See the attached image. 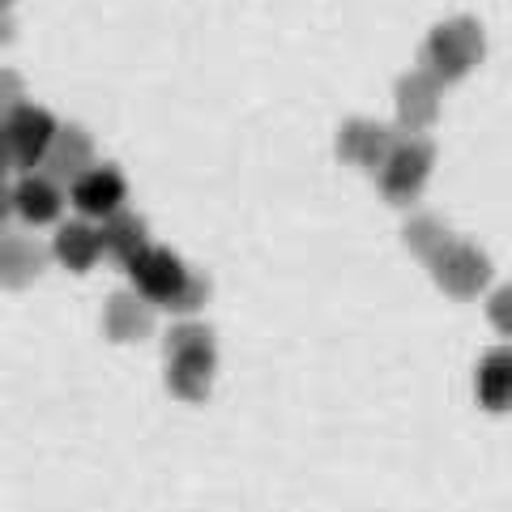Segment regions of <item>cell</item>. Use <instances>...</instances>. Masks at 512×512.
Segmentation results:
<instances>
[{
	"mask_svg": "<svg viewBox=\"0 0 512 512\" xmlns=\"http://www.w3.org/2000/svg\"><path fill=\"white\" fill-rule=\"evenodd\" d=\"M167 389L180 402H205L214 389V367H218V342L210 325L180 320L167 333Z\"/></svg>",
	"mask_w": 512,
	"mask_h": 512,
	"instance_id": "cell-1",
	"label": "cell"
},
{
	"mask_svg": "<svg viewBox=\"0 0 512 512\" xmlns=\"http://www.w3.org/2000/svg\"><path fill=\"white\" fill-rule=\"evenodd\" d=\"M483 56H487V35L470 13H457V18L431 26V35L423 43V69L436 73L444 86L470 77L483 64Z\"/></svg>",
	"mask_w": 512,
	"mask_h": 512,
	"instance_id": "cell-2",
	"label": "cell"
},
{
	"mask_svg": "<svg viewBox=\"0 0 512 512\" xmlns=\"http://www.w3.org/2000/svg\"><path fill=\"white\" fill-rule=\"evenodd\" d=\"M423 265L431 269V278H436L440 291L453 295V299H474L491 286V256L453 231L431 248V256Z\"/></svg>",
	"mask_w": 512,
	"mask_h": 512,
	"instance_id": "cell-3",
	"label": "cell"
},
{
	"mask_svg": "<svg viewBox=\"0 0 512 512\" xmlns=\"http://www.w3.org/2000/svg\"><path fill=\"white\" fill-rule=\"evenodd\" d=\"M431 167H436V146H431V137L427 133H397L389 163H384L376 175L380 197L389 205H414L431 180Z\"/></svg>",
	"mask_w": 512,
	"mask_h": 512,
	"instance_id": "cell-4",
	"label": "cell"
},
{
	"mask_svg": "<svg viewBox=\"0 0 512 512\" xmlns=\"http://www.w3.org/2000/svg\"><path fill=\"white\" fill-rule=\"evenodd\" d=\"M60 133L56 116L47 107H35V103H22L5 111V128H0V146H5V163L18 171V175H30L47 163V150Z\"/></svg>",
	"mask_w": 512,
	"mask_h": 512,
	"instance_id": "cell-5",
	"label": "cell"
},
{
	"mask_svg": "<svg viewBox=\"0 0 512 512\" xmlns=\"http://www.w3.org/2000/svg\"><path fill=\"white\" fill-rule=\"evenodd\" d=\"M128 278H133V291L137 295H146L150 303H163V308H171V303L180 299V291L188 286L192 269L171 248L150 244L133 265H128Z\"/></svg>",
	"mask_w": 512,
	"mask_h": 512,
	"instance_id": "cell-6",
	"label": "cell"
},
{
	"mask_svg": "<svg viewBox=\"0 0 512 512\" xmlns=\"http://www.w3.org/2000/svg\"><path fill=\"white\" fill-rule=\"evenodd\" d=\"M397 133L402 128H389V124H380V120H346L338 128V158L350 167H363V171H372L380 175V167L389 163V154L397 146Z\"/></svg>",
	"mask_w": 512,
	"mask_h": 512,
	"instance_id": "cell-7",
	"label": "cell"
},
{
	"mask_svg": "<svg viewBox=\"0 0 512 512\" xmlns=\"http://www.w3.org/2000/svg\"><path fill=\"white\" fill-rule=\"evenodd\" d=\"M444 82L431 69H410L397 77V124L402 133H427L440 116Z\"/></svg>",
	"mask_w": 512,
	"mask_h": 512,
	"instance_id": "cell-8",
	"label": "cell"
},
{
	"mask_svg": "<svg viewBox=\"0 0 512 512\" xmlns=\"http://www.w3.org/2000/svg\"><path fill=\"white\" fill-rule=\"evenodd\" d=\"M69 197H73V205H77V214H82V218H99V222H107L111 214H120V210H124L128 180L120 175V167L99 163V167L86 171L82 180L69 188Z\"/></svg>",
	"mask_w": 512,
	"mask_h": 512,
	"instance_id": "cell-9",
	"label": "cell"
},
{
	"mask_svg": "<svg viewBox=\"0 0 512 512\" xmlns=\"http://www.w3.org/2000/svg\"><path fill=\"white\" fill-rule=\"evenodd\" d=\"M64 184H56L47 171H30V175H18L9 184V210L18 214L30 227H43V222H56L60 210H64Z\"/></svg>",
	"mask_w": 512,
	"mask_h": 512,
	"instance_id": "cell-10",
	"label": "cell"
},
{
	"mask_svg": "<svg viewBox=\"0 0 512 512\" xmlns=\"http://www.w3.org/2000/svg\"><path fill=\"white\" fill-rule=\"evenodd\" d=\"M94 141H90V133L86 128H77V124H60V133H56V141H52V150H47V163H43V171L52 175L56 184H77L86 171H94L99 163H94Z\"/></svg>",
	"mask_w": 512,
	"mask_h": 512,
	"instance_id": "cell-11",
	"label": "cell"
},
{
	"mask_svg": "<svg viewBox=\"0 0 512 512\" xmlns=\"http://www.w3.org/2000/svg\"><path fill=\"white\" fill-rule=\"evenodd\" d=\"M103 333L111 342H146L154 333V303L137 291H116L103 308Z\"/></svg>",
	"mask_w": 512,
	"mask_h": 512,
	"instance_id": "cell-12",
	"label": "cell"
},
{
	"mask_svg": "<svg viewBox=\"0 0 512 512\" xmlns=\"http://www.w3.org/2000/svg\"><path fill=\"white\" fill-rule=\"evenodd\" d=\"M52 256L69 269V274H90L103 256V235L99 227H90L86 218H69L56 227V239H52Z\"/></svg>",
	"mask_w": 512,
	"mask_h": 512,
	"instance_id": "cell-13",
	"label": "cell"
},
{
	"mask_svg": "<svg viewBox=\"0 0 512 512\" xmlns=\"http://www.w3.org/2000/svg\"><path fill=\"white\" fill-rule=\"evenodd\" d=\"M474 393H478V406L491 410V414H508L512 410V342L495 346V350H487V355L478 359Z\"/></svg>",
	"mask_w": 512,
	"mask_h": 512,
	"instance_id": "cell-14",
	"label": "cell"
},
{
	"mask_svg": "<svg viewBox=\"0 0 512 512\" xmlns=\"http://www.w3.org/2000/svg\"><path fill=\"white\" fill-rule=\"evenodd\" d=\"M99 235H103V256H107V261H116L120 269H128V265H133L141 252L150 248L146 218L133 214V210L111 214V218L103 222V227H99Z\"/></svg>",
	"mask_w": 512,
	"mask_h": 512,
	"instance_id": "cell-15",
	"label": "cell"
},
{
	"mask_svg": "<svg viewBox=\"0 0 512 512\" xmlns=\"http://www.w3.org/2000/svg\"><path fill=\"white\" fill-rule=\"evenodd\" d=\"M47 265V248L39 239H26V235H5V244H0V278L13 291H22L30 286Z\"/></svg>",
	"mask_w": 512,
	"mask_h": 512,
	"instance_id": "cell-16",
	"label": "cell"
},
{
	"mask_svg": "<svg viewBox=\"0 0 512 512\" xmlns=\"http://www.w3.org/2000/svg\"><path fill=\"white\" fill-rule=\"evenodd\" d=\"M205 299H210V278H205V274H197V269H192L188 286H184V291H180V299H175L167 312H175V316H192L197 308H205Z\"/></svg>",
	"mask_w": 512,
	"mask_h": 512,
	"instance_id": "cell-17",
	"label": "cell"
},
{
	"mask_svg": "<svg viewBox=\"0 0 512 512\" xmlns=\"http://www.w3.org/2000/svg\"><path fill=\"white\" fill-rule=\"evenodd\" d=\"M487 320L504 333V338H512V282H504L500 291L487 299Z\"/></svg>",
	"mask_w": 512,
	"mask_h": 512,
	"instance_id": "cell-18",
	"label": "cell"
},
{
	"mask_svg": "<svg viewBox=\"0 0 512 512\" xmlns=\"http://www.w3.org/2000/svg\"><path fill=\"white\" fill-rule=\"evenodd\" d=\"M0 86H5V90H0V94H5V111H13V107H22V99H18V73H0Z\"/></svg>",
	"mask_w": 512,
	"mask_h": 512,
	"instance_id": "cell-19",
	"label": "cell"
},
{
	"mask_svg": "<svg viewBox=\"0 0 512 512\" xmlns=\"http://www.w3.org/2000/svg\"><path fill=\"white\" fill-rule=\"evenodd\" d=\"M5 5H13V0H5Z\"/></svg>",
	"mask_w": 512,
	"mask_h": 512,
	"instance_id": "cell-20",
	"label": "cell"
}]
</instances>
